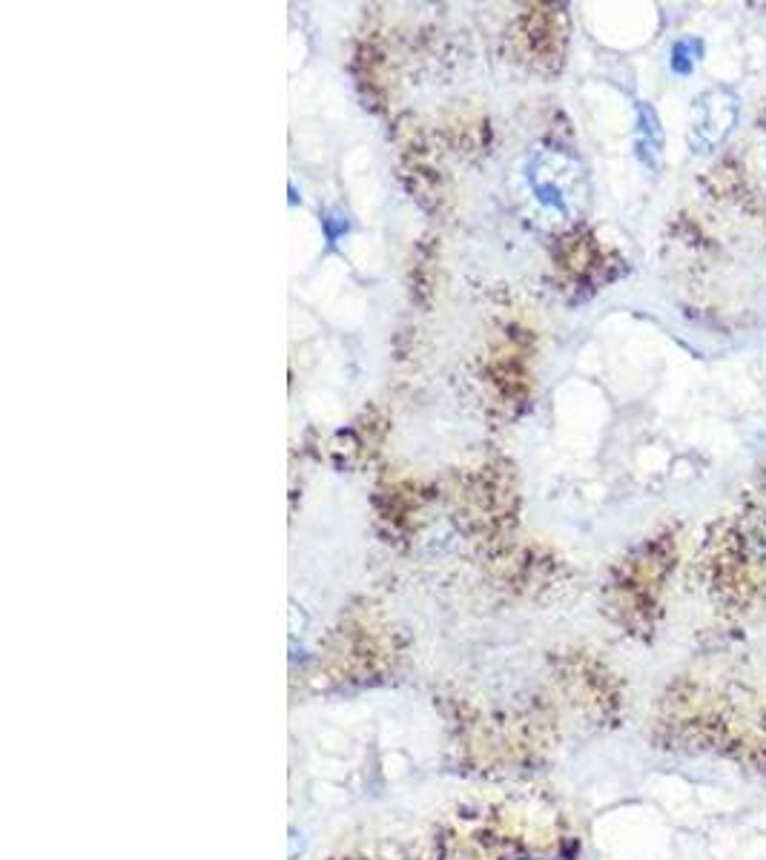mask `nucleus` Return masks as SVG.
<instances>
[{"label":"nucleus","mask_w":766,"mask_h":860,"mask_svg":"<svg viewBox=\"0 0 766 860\" xmlns=\"http://www.w3.org/2000/svg\"><path fill=\"white\" fill-rule=\"evenodd\" d=\"M709 193L720 204H732L750 216L766 219V107L720 161H715Z\"/></svg>","instance_id":"f257e3e1"},{"label":"nucleus","mask_w":766,"mask_h":860,"mask_svg":"<svg viewBox=\"0 0 766 860\" xmlns=\"http://www.w3.org/2000/svg\"><path fill=\"white\" fill-rule=\"evenodd\" d=\"M738 124V98L729 89H709L703 93L695 103V118H692V142L701 147V152H715L724 147L729 135Z\"/></svg>","instance_id":"f03ea898"}]
</instances>
